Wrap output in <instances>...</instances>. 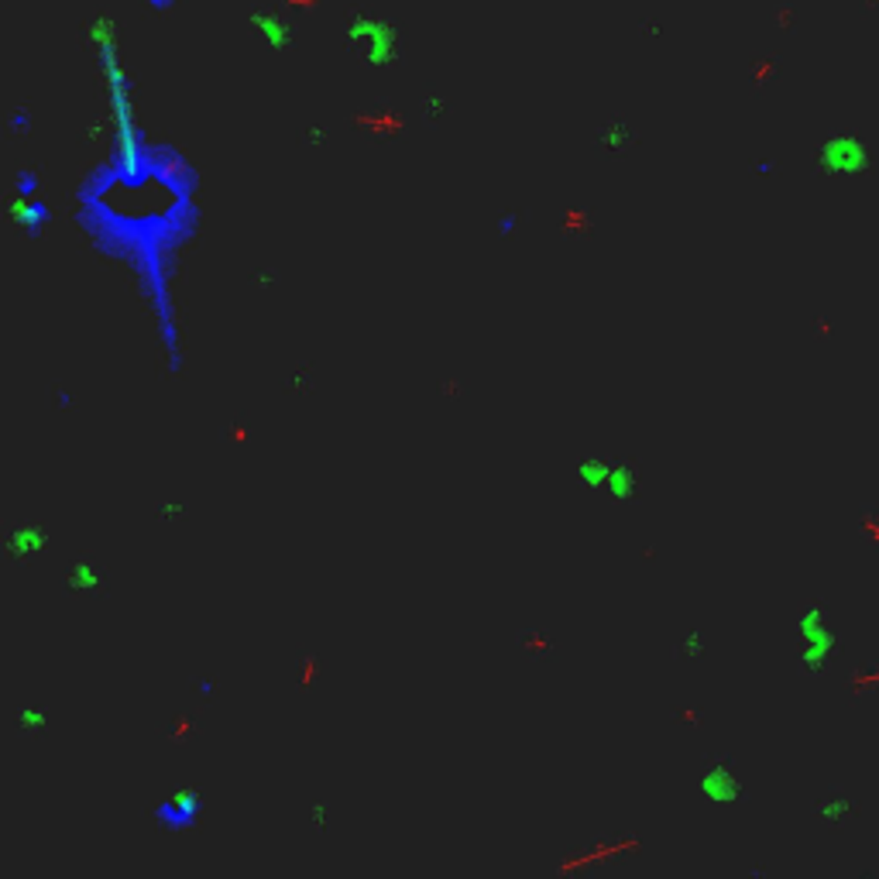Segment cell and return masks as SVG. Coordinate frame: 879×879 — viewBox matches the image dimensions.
<instances>
[{"label": "cell", "instance_id": "5b68a950", "mask_svg": "<svg viewBox=\"0 0 879 879\" xmlns=\"http://www.w3.org/2000/svg\"><path fill=\"white\" fill-rule=\"evenodd\" d=\"M251 25H255L258 38L268 45V49H289L292 45V21L279 14V11H255V18H251Z\"/></svg>", "mask_w": 879, "mask_h": 879}, {"label": "cell", "instance_id": "8992f818", "mask_svg": "<svg viewBox=\"0 0 879 879\" xmlns=\"http://www.w3.org/2000/svg\"><path fill=\"white\" fill-rule=\"evenodd\" d=\"M197 807H199L197 794L166 797V804L158 807V821H162V828H189V824L197 821Z\"/></svg>", "mask_w": 879, "mask_h": 879}, {"label": "cell", "instance_id": "e0dca14e", "mask_svg": "<svg viewBox=\"0 0 879 879\" xmlns=\"http://www.w3.org/2000/svg\"><path fill=\"white\" fill-rule=\"evenodd\" d=\"M38 189V175L35 172H18V197H35Z\"/></svg>", "mask_w": 879, "mask_h": 879}, {"label": "cell", "instance_id": "ac0fdd59", "mask_svg": "<svg viewBox=\"0 0 879 879\" xmlns=\"http://www.w3.org/2000/svg\"><path fill=\"white\" fill-rule=\"evenodd\" d=\"M681 650L687 652V656H701V652H705V643H701V636H698V632H690Z\"/></svg>", "mask_w": 879, "mask_h": 879}, {"label": "cell", "instance_id": "52a82bcc", "mask_svg": "<svg viewBox=\"0 0 879 879\" xmlns=\"http://www.w3.org/2000/svg\"><path fill=\"white\" fill-rule=\"evenodd\" d=\"M818 814L824 818V824L842 828V824H849L852 818L859 814V807H855L845 794H828V797H821V804H818Z\"/></svg>", "mask_w": 879, "mask_h": 879}, {"label": "cell", "instance_id": "9c48e42d", "mask_svg": "<svg viewBox=\"0 0 879 879\" xmlns=\"http://www.w3.org/2000/svg\"><path fill=\"white\" fill-rule=\"evenodd\" d=\"M11 213H14V220H18L21 227H28V230H38L45 220H49V206L38 203L35 197H18L14 199V206H11Z\"/></svg>", "mask_w": 879, "mask_h": 879}, {"label": "cell", "instance_id": "6da1fadb", "mask_svg": "<svg viewBox=\"0 0 879 879\" xmlns=\"http://www.w3.org/2000/svg\"><path fill=\"white\" fill-rule=\"evenodd\" d=\"M797 632H800V663L807 674H821L824 667L831 663V656L838 650V632L828 622L818 601H807L800 619H797Z\"/></svg>", "mask_w": 879, "mask_h": 879}, {"label": "cell", "instance_id": "3957f363", "mask_svg": "<svg viewBox=\"0 0 879 879\" xmlns=\"http://www.w3.org/2000/svg\"><path fill=\"white\" fill-rule=\"evenodd\" d=\"M869 166H873L869 144L852 131L831 135L818 148V169L824 175H862V172H869Z\"/></svg>", "mask_w": 879, "mask_h": 879}, {"label": "cell", "instance_id": "277c9868", "mask_svg": "<svg viewBox=\"0 0 879 879\" xmlns=\"http://www.w3.org/2000/svg\"><path fill=\"white\" fill-rule=\"evenodd\" d=\"M701 794L708 797L711 804H732L742 797V780L729 763H711L701 776Z\"/></svg>", "mask_w": 879, "mask_h": 879}, {"label": "cell", "instance_id": "30bf717a", "mask_svg": "<svg viewBox=\"0 0 879 879\" xmlns=\"http://www.w3.org/2000/svg\"><path fill=\"white\" fill-rule=\"evenodd\" d=\"M605 491L612 495V498H632L636 495V467L632 464H612V471H608V482H605Z\"/></svg>", "mask_w": 879, "mask_h": 879}, {"label": "cell", "instance_id": "2e32d148", "mask_svg": "<svg viewBox=\"0 0 879 879\" xmlns=\"http://www.w3.org/2000/svg\"><path fill=\"white\" fill-rule=\"evenodd\" d=\"M18 721H21V729H42V725H45V711L42 708H25Z\"/></svg>", "mask_w": 879, "mask_h": 879}, {"label": "cell", "instance_id": "7402d4cb", "mask_svg": "<svg viewBox=\"0 0 879 879\" xmlns=\"http://www.w3.org/2000/svg\"><path fill=\"white\" fill-rule=\"evenodd\" d=\"M148 4H151L155 11H169V7H172V4H175V0H148Z\"/></svg>", "mask_w": 879, "mask_h": 879}, {"label": "cell", "instance_id": "5bb4252c", "mask_svg": "<svg viewBox=\"0 0 879 879\" xmlns=\"http://www.w3.org/2000/svg\"><path fill=\"white\" fill-rule=\"evenodd\" d=\"M852 687H855V694H862V690H879V670H859V674H852Z\"/></svg>", "mask_w": 879, "mask_h": 879}, {"label": "cell", "instance_id": "8fae6325", "mask_svg": "<svg viewBox=\"0 0 879 879\" xmlns=\"http://www.w3.org/2000/svg\"><path fill=\"white\" fill-rule=\"evenodd\" d=\"M608 471H612V464H608L605 457H584V460L577 464V478L588 484V488H605Z\"/></svg>", "mask_w": 879, "mask_h": 879}, {"label": "cell", "instance_id": "9a60e30c", "mask_svg": "<svg viewBox=\"0 0 879 879\" xmlns=\"http://www.w3.org/2000/svg\"><path fill=\"white\" fill-rule=\"evenodd\" d=\"M591 227V217L584 210H567L564 213V230H588Z\"/></svg>", "mask_w": 879, "mask_h": 879}, {"label": "cell", "instance_id": "44dd1931", "mask_svg": "<svg viewBox=\"0 0 879 879\" xmlns=\"http://www.w3.org/2000/svg\"><path fill=\"white\" fill-rule=\"evenodd\" d=\"M681 721H690V725H698V721H701V714H698L694 708H683L681 711Z\"/></svg>", "mask_w": 879, "mask_h": 879}, {"label": "cell", "instance_id": "ffe728a7", "mask_svg": "<svg viewBox=\"0 0 879 879\" xmlns=\"http://www.w3.org/2000/svg\"><path fill=\"white\" fill-rule=\"evenodd\" d=\"M818 337H831V320L828 316H818Z\"/></svg>", "mask_w": 879, "mask_h": 879}, {"label": "cell", "instance_id": "7a4b0ae2", "mask_svg": "<svg viewBox=\"0 0 879 879\" xmlns=\"http://www.w3.org/2000/svg\"><path fill=\"white\" fill-rule=\"evenodd\" d=\"M347 38L371 66H389L398 56L396 25L378 18V14H354L347 21Z\"/></svg>", "mask_w": 879, "mask_h": 879}, {"label": "cell", "instance_id": "7c38bea8", "mask_svg": "<svg viewBox=\"0 0 879 879\" xmlns=\"http://www.w3.org/2000/svg\"><path fill=\"white\" fill-rule=\"evenodd\" d=\"M73 584H76V588H83V591H89V588H100V584H104V570L93 567L89 560H83V564H76V567H73Z\"/></svg>", "mask_w": 879, "mask_h": 879}, {"label": "cell", "instance_id": "d6986e66", "mask_svg": "<svg viewBox=\"0 0 879 879\" xmlns=\"http://www.w3.org/2000/svg\"><path fill=\"white\" fill-rule=\"evenodd\" d=\"M862 529H869L873 539L879 543V515H862Z\"/></svg>", "mask_w": 879, "mask_h": 879}, {"label": "cell", "instance_id": "4fadbf2b", "mask_svg": "<svg viewBox=\"0 0 879 879\" xmlns=\"http://www.w3.org/2000/svg\"><path fill=\"white\" fill-rule=\"evenodd\" d=\"M628 138H632V135L625 131L622 124H608V131L601 135V144H608V148H625Z\"/></svg>", "mask_w": 879, "mask_h": 879}, {"label": "cell", "instance_id": "ba28073f", "mask_svg": "<svg viewBox=\"0 0 879 879\" xmlns=\"http://www.w3.org/2000/svg\"><path fill=\"white\" fill-rule=\"evenodd\" d=\"M45 543H49V533H45V529H42L38 522L18 526V529L11 533V550H14L18 557H31V553L45 550Z\"/></svg>", "mask_w": 879, "mask_h": 879}]
</instances>
